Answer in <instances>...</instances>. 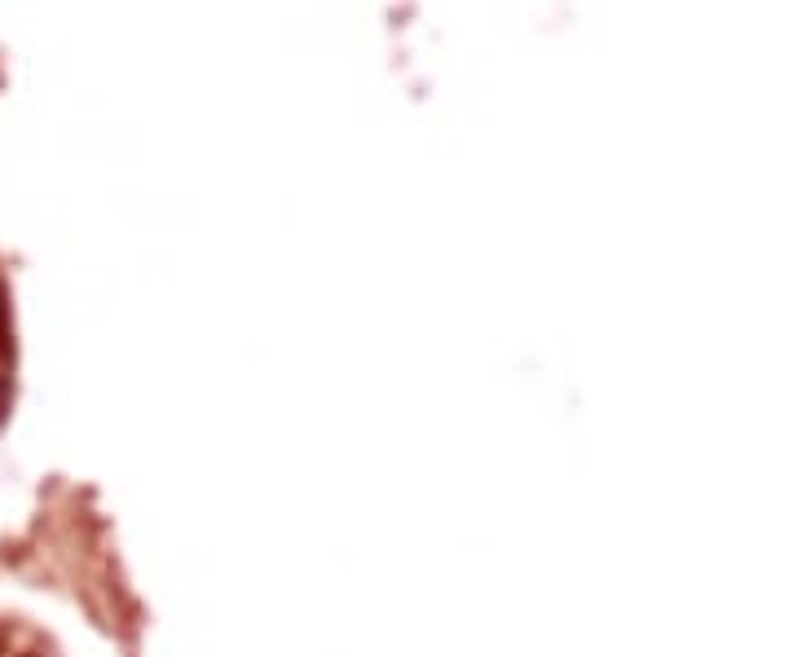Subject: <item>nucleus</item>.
Masks as SVG:
<instances>
[{
  "label": "nucleus",
  "mask_w": 793,
  "mask_h": 657,
  "mask_svg": "<svg viewBox=\"0 0 793 657\" xmlns=\"http://www.w3.org/2000/svg\"><path fill=\"white\" fill-rule=\"evenodd\" d=\"M0 393H5V388H0Z\"/></svg>",
  "instance_id": "nucleus-1"
}]
</instances>
